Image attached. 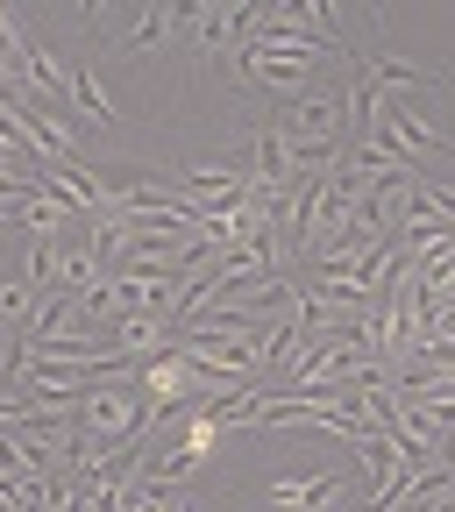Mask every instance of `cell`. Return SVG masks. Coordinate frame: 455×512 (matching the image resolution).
I'll use <instances>...</instances> for the list:
<instances>
[{
	"instance_id": "3957f363",
	"label": "cell",
	"mask_w": 455,
	"mask_h": 512,
	"mask_svg": "<svg viewBox=\"0 0 455 512\" xmlns=\"http://www.w3.org/2000/svg\"><path fill=\"white\" fill-rule=\"evenodd\" d=\"M342 498V477L335 470H313V477H278L271 484V505L278 512H328Z\"/></svg>"
},
{
	"instance_id": "5b68a950",
	"label": "cell",
	"mask_w": 455,
	"mask_h": 512,
	"mask_svg": "<svg viewBox=\"0 0 455 512\" xmlns=\"http://www.w3.org/2000/svg\"><path fill=\"white\" fill-rule=\"evenodd\" d=\"M72 107L86 114V121H100V128H114V100H107V86H100V72L79 57L72 64Z\"/></svg>"
},
{
	"instance_id": "277c9868",
	"label": "cell",
	"mask_w": 455,
	"mask_h": 512,
	"mask_svg": "<svg viewBox=\"0 0 455 512\" xmlns=\"http://www.w3.org/2000/svg\"><path fill=\"white\" fill-rule=\"evenodd\" d=\"M114 43H121V50H157V43H171V0H157V8L128 15V22H114Z\"/></svg>"
},
{
	"instance_id": "6da1fadb",
	"label": "cell",
	"mask_w": 455,
	"mask_h": 512,
	"mask_svg": "<svg viewBox=\"0 0 455 512\" xmlns=\"http://www.w3.org/2000/svg\"><path fill=\"white\" fill-rule=\"evenodd\" d=\"M377 128H384V136H392V150H399L406 164H420V171L448 150V136H441L420 107H406V100H384V107H377Z\"/></svg>"
},
{
	"instance_id": "7a4b0ae2",
	"label": "cell",
	"mask_w": 455,
	"mask_h": 512,
	"mask_svg": "<svg viewBox=\"0 0 455 512\" xmlns=\"http://www.w3.org/2000/svg\"><path fill=\"white\" fill-rule=\"evenodd\" d=\"M235 64H242V79L271 86V93H285V100H299V93H306V79H313V64H306V57H285V50H264V43L235 50Z\"/></svg>"
}]
</instances>
